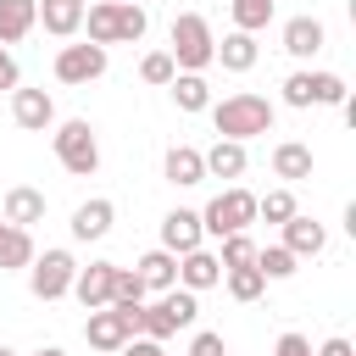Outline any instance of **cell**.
Returning a JSON list of instances; mask_svg holds the SVG:
<instances>
[{
    "mask_svg": "<svg viewBox=\"0 0 356 356\" xmlns=\"http://www.w3.org/2000/svg\"><path fill=\"white\" fill-rule=\"evenodd\" d=\"M206 111H211L217 139H239V145L256 139V134H273V117H278V106L267 95H250V89H239V95H228V100H217Z\"/></svg>",
    "mask_w": 356,
    "mask_h": 356,
    "instance_id": "obj_1",
    "label": "cell"
},
{
    "mask_svg": "<svg viewBox=\"0 0 356 356\" xmlns=\"http://www.w3.org/2000/svg\"><path fill=\"white\" fill-rule=\"evenodd\" d=\"M83 28H89V44H139L150 17L134 0H100V6H83Z\"/></svg>",
    "mask_w": 356,
    "mask_h": 356,
    "instance_id": "obj_2",
    "label": "cell"
},
{
    "mask_svg": "<svg viewBox=\"0 0 356 356\" xmlns=\"http://www.w3.org/2000/svg\"><path fill=\"white\" fill-rule=\"evenodd\" d=\"M211 50H217L211 22H206L200 11H178V17H172V44H167L172 67H178V72H206V67H211Z\"/></svg>",
    "mask_w": 356,
    "mask_h": 356,
    "instance_id": "obj_3",
    "label": "cell"
},
{
    "mask_svg": "<svg viewBox=\"0 0 356 356\" xmlns=\"http://www.w3.org/2000/svg\"><path fill=\"white\" fill-rule=\"evenodd\" d=\"M195 317H200L195 289L172 284V289H161L156 306H139V334H145V339H172L178 328H195Z\"/></svg>",
    "mask_w": 356,
    "mask_h": 356,
    "instance_id": "obj_4",
    "label": "cell"
},
{
    "mask_svg": "<svg viewBox=\"0 0 356 356\" xmlns=\"http://www.w3.org/2000/svg\"><path fill=\"white\" fill-rule=\"evenodd\" d=\"M50 145H56V161H61L72 178H89V172L100 167V139H95L89 117H67V122H56Z\"/></svg>",
    "mask_w": 356,
    "mask_h": 356,
    "instance_id": "obj_5",
    "label": "cell"
},
{
    "mask_svg": "<svg viewBox=\"0 0 356 356\" xmlns=\"http://www.w3.org/2000/svg\"><path fill=\"white\" fill-rule=\"evenodd\" d=\"M250 222H256V195L239 189V184H228L222 195H211L206 211H200V228H206L211 239H222V234H245Z\"/></svg>",
    "mask_w": 356,
    "mask_h": 356,
    "instance_id": "obj_6",
    "label": "cell"
},
{
    "mask_svg": "<svg viewBox=\"0 0 356 356\" xmlns=\"http://www.w3.org/2000/svg\"><path fill=\"white\" fill-rule=\"evenodd\" d=\"M345 78L339 72H312V67H300V72H289L284 78V106H295V111H312V106H345Z\"/></svg>",
    "mask_w": 356,
    "mask_h": 356,
    "instance_id": "obj_7",
    "label": "cell"
},
{
    "mask_svg": "<svg viewBox=\"0 0 356 356\" xmlns=\"http://www.w3.org/2000/svg\"><path fill=\"white\" fill-rule=\"evenodd\" d=\"M134 334H139V312L95 306V312L83 317V339H89V350H100V356H117V350H122Z\"/></svg>",
    "mask_w": 356,
    "mask_h": 356,
    "instance_id": "obj_8",
    "label": "cell"
},
{
    "mask_svg": "<svg viewBox=\"0 0 356 356\" xmlns=\"http://www.w3.org/2000/svg\"><path fill=\"white\" fill-rule=\"evenodd\" d=\"M72 273H78V261H72V250H33V261H28V289H33V300H61L67 289H72Z\"/></svg>",
    "mask_w": 356,
    "mask_h": 356,
    "instance_id": "obj_9",
    "label": "cell"
},
{
    "mask_svg": "<svg viewBox=\"0 0 356 356\" xmlns=\"http://www.w3.org/2000/svg\"><path fill=\"white\" fill-rule=\"evenodd\" d=\"M106 61H111L106 44H89V39H83V44H61V50H56V78H61V83H95V78L106 72Z\"/></svg>",
    "mask_w": 356,
    "mask_h": 356,
    "instance_id": "obj_10",
    "label": "cell"
},
{
    "mask_svg": "<svg viewBox=\"0 0 356 356\" xmlns=\"http://www.w3.org/2000/svg\"><path fill=\"white\" fill-rule=\"evenodd\" d=\"M11 122L22 128V134H44V128H56V100L44 95V89H11Z\"/></svg>",
    "mask_w": 356,
    "mask_h": 356,
    "instance_id": "obj_11",
    "label": "cell"
},
{
    "mask_svg": "<svg viewBox=\"0 0 356 356\" xmlns=\"http://www.w3.org/2000/svg\"><path fill=\"white\" fill-rule=\"evenodd\" d=\"M111 273H117V261H89V267H78V273H72V289H67V295H78V306H83V312L111 306Z\"/></svg>",
    "mask_w": 356,
    "mask_h": 356,
    "instance_id": "obj_12",
    "label": "cell"
},
{
    "mask_svg": "<svg viewBox=\"0 0 356 356\" xmlns=\"http://www.w3.org/2000/svg\"><path fill=\"white\" fill-rule=\"evenodd\" d=\"M200 239H206V228H200V211H189V206H172V211L161 217V250L184 256V250H195Z\"/></svg>",
    "mask_w": 356,
    "mask_h": 356,
    "instance_id": "obj_13",
    "label": "cell"
},
{
    "mask_svg": "<svg viewBox=\"0 0 356 356\" xmlns=\"http://www.w3.org/2000/svg\"><path fill=\"white\" fill-rule=\"evenodd\" d=\"M111 222H117V206H111L106 195H95V200H83V206L72 211V222H67V228H72V239H78V245H89V239H106V234H111Z\"/></svg>",
    "mask_w": 356,
    "mask_h": 356,
    "instance_id": "obj_14",
    "label": "cell"
},
{
    "mask_svg": "<svg viewBox=\"0 0 356 356\" xmlns=\"http://www.w3.org/2000/svg\"><path fill=\"white\" fill-rule=\"evenodd\" d=\"M284 228V250L295 256V261H306V256H323V245H328V228L317 222V217H289V222H278Z\"/></svg>",
    "mask_w": 356,
    "mask_h": 356,
    "instance_id": "obj_15",
    "label": "cell"
},
{
    "mask_svg": "<svg viewBox=\"0 0 356 356\" xmlns=\"http://www.w3.org/2000/svg\"><path fill=\"white\" fill-rule=\"evenodd\" d=\"M178 284L184 289H211V284H222V261H217V250H206V245H195V250H184L178 256Z\"/></svg>",
    "mask_w": 356,
    "mask_h": 356,
    "instance_id": "obj_16",
    "label": "cell"
},
{
    "mask_svg": "<svg viewBox=\"0 0 356 356\" xmlns=\"http://www.w3.org/2000/svg\"><path fill=\"white\" fill-rule=\"evenodd\" d=\"M323 44H328V28H323L317 17H289V22H284V50H289L295 61H312Z\"/></svg>",
    "mask_w": 356,
    "mask_h": 356,
    "instance_id": "obj_17",
    "label": "cell"
},
{
    "mask_svg": "<svg viewBox=\"0 0 356 356\" xmlns=\"http://www.w3.org/2000/svg\"><path fill=\"white\" fill-rule=\"evenodd\" d=\"M0 217H6V222H17V228H33V222H44V189H33V184H17V189H6V200H0Z\"/></svg>",
    "mask_w": 356,
    "mask_h": 356,
    "instance_id": "obj_18",
    "label": "cell"
},
{
    "mask_svg": "<svg viewBox=\"0 0 356 356\" xmlns=\"http://www.w3.org/2000/svg\"><path fill=\"white\" fill-rule=\"evenodd\" d=\"M200 161H206V178H245V167H250V156H245V145L239 139H217L211 150H200Z\"/></svg>",
    "mask_w": 356,
    "mask_h": 356,
    "instance_id": "obj_19",
    "label": "cell"
},
{
    "mask_svg": "<svg viewBox=\"0 0 356 356\" xmlns=\"http://www.w3.org/2000/svg\"><path fill=\"white\" fill-rule=\"evenodd\" d=\"M39 28L50 39H72L83 28V0H39Z\"/></svg>",
    "mask_w": 356,
    "mask_h": 356,
    "instance_id": "obj_20",
    "label": "cell"
},
{
    "mask_svg": "<svg viewBox=\"0 0 356 356\" xmlns=\"http://www.w3.org/2000/svg\"><path fill=\"white\" fill-rule=\"evenodd\" d=\"M256 56H261V44H256V33H222L217 39V50H211V61H222L228 72H250L256 67Z\"/></svg>",
    "mask_w": 356,
    "mask_h": 356,
    "instance_id": "obj_21",
    "label": "cell"
},
{
    "mask_svg": "<svg viewBox=\"0 0 356 356\" xmlns=\"http://www.w3.org/2000/svg\"><path fill=\"white\" fill-rule=\"evenodd\" d=\"M161 172H167V184H178V189L206 184V161H200V150H195V145H172V150L161 156Z\"/></svg>",
    "mask_w": 356,
    "mask_h": 356,
    "instance_id": "obj_22",
    "label": "cell"
},
{
    "mask_svg": "<svg viewBox=\"0 0 356 356\" xmlns=\"http://www.w3.org/2000/svg\"><path fill=\"white\" fill-rule=\"evenodd\" d=\"M39 28V0H0V44H17Z\"/></svg>",
    "mask_w": 356,
    "mask_h": 356,
    "instance_id": "obj_23",
    "label": "cell"
},
{
    "mask_svg": "<svg viewBox=\"0 0 356 356\" xmlns=\"http://www.w3.org/2000/svg\"><path fill=\"white\" fill-rule=\"evenodd\" d=\"M134 273H139V284H145V289H156V295H161V289H172V284H178V256H172V250H145V256L134 261Z\"/></svg>",
    "mask_w": 356,
    "mask_h": 356,
    "instance_id": "obj_24",
    "label": "cell"
},
{
    "mask_svg": "<svg viewBox=\"0 0 356 356\" xmlns=\"http://www.w3.org/2000/svg\"><path fill=\"white\" fill-rule=\"evenodd\" d=\"M28 261H33V234L0 217V273H17V267H28Z\"/></svg>",
    "mask_w": 356,
    "mask_h": 356,
    "instance_id": "obj_25",
    "label": "cell"
},
{
    "mask_svg": "<svg viewBox=\"0 0 356 356\" xmlns=\"http://www.w3.org/2000/svg\"><path fill=\"white\" fill-rule=\"evenodd\" d=\"M167 89H172V106H178V111H206V106H211V83H206L200 72H172Z\"/></svg>",
    "mask_w": 356,
    "mask_h": 356,
    "instance_id": "obj_26",
    "label": "cell"
},
{
    "mask_svg": "<svg viewBox=\"0 0 356 356\" xmlns=\"http://www.w3.org/2000/svg\"><path fill=\"white\" fill-rule=\"evenodd\" d=\"M273 172L278 178H312V145H300V139H284L278 150H273Z\"/></svg>",
    "mask_w": 356,
    "mask_h": 356,
    "instance_id": "obj_27",
    "label": "cell"
},
{
    "mask_svg": "<svg viewBox=\"0 0 356 356\" xmlns=\"http://www.w3.org/2000/svg\"><path fill=\"white\" fill-rule=\"evenodd\" d=\"M273 11H278V0H228V17L239 33H261L273 22Z\"/></svg>",
    "mask_w": 356,
    "mask_h": 356,
    "instance_id": "obj_28",
    "label": "cell"
},
{
    "mask_svg": "<svg viewBox=\"0 0 356 356\" xmlns=\"http://www.w3.org/2000/svg\"><path fill=\"white\" fill-rule=\"evenodd\" d=\"M222 284H228L234 300H261V295H267V278L256 273V261H245V267H222Z\"/></svg>",
    "mask_w": 356,
    "mask_h": 356,
    "instance_id": "obj_29",
    "label": "cell"
},
{
    "mask_svg": "<svg viewBox=\"0 0 356 356\" xmlns=\"http://www.w3.org/2000/svg\"><path fill=\"white\" fill-rule=\"evenodd\" d=\"M145 295H150V289L139 284V273H134V267H117V273H111V306H117V312H139V306H145Z\"/></svg>",
    "mask_w": 356,
    "mask_h": 356,
    "instance_id": "obj_30",
    "label": "cell"
},
{
    "mask_svg": "<svg viewBox=\"0 0 356 356\" xmlns=\"http://www.w3.org/2000/svg\"><path fill=\"white\" fill-rule=\"evenodd\" d=\"M295 211H300V206H295L289 189H267V195H256V222H273V228H278V222H289Z\"/></svg>",
    "mask_w": 356,
    "mask_h": 356,
    "instance_id": "obj_31",
    "label": "cell"
},
{
    "mask_svg": "<svg viewBox=\"0 0 356 356\" xmlns=\"http://www.w3.org/2000/svg\"><path fill=\"white\" fill-rule=\"evenodd\" d=\"M295 267H300V261H295L284 245H267V250L256 245V273H261L267 284H278V278H295Z\"/></svg>",
    "mask_w": 356,
    "mask_h": 356,
    "instance_id": "obj_32",
    "label": "cell"
},
{
    "mask_svg": "<svg viewBox=\"0 0 356 356\" xmlns=\"http://www.w3.org/2000/svg\"><path fill=\"white\" fill-rule=\"evenodd\" d=\"M217 261H222V267H245V261H256V239H250V228H245V234H222Z\"/></svg>",
    "mask_w": 356,
    "mask_h": 356,
    "instance_id": "obj_33",
    "label": "cell"
},
{
    "mask_svg": "<svg viewBox=\"0 0 356 356\" xmlns=\"http://www.w3.org/2000/svg\"><path fill=\"white\" fill-rule=\"evenodd\" d=\"M172 72H178V67H172V56H167V50H150V56L139 61V78H145V83H156V89H167V83H172Z\"/></svg>",
    "mask_w": 356,
    "mask_h": 356,
    "instance_id": "obj_34",
    "label": "cell"
},
{
    "mask_svg": "<svg viewBox=\"0 0 356 356\" xmlns=\"http://www.w3.org/2000/svg\"><path fill=\"white\" fill-rule=\"evenodd\" d=\"M273 356H312V339L289 328V334H278V345H273Z\"/></svg>",
    "mask_w": 356,
    "mask_h": 356,
    "instance_id": "obj_35",
    "label": "cell"
},
{
    "mask_svg": "<svg viewBox=\"0 0 356 356\" xmlns=\"http://www.w3.org/2000/svg\"><path fill=\"white\" fill-rule=\"evenodd\" d=\"M189 356H228V350H222V334L200 328V334H195V345H189Z\"/></svg>",
    "mask_w": 356,
    "mask_h": 356,
    "instance_id": "obj_36",
    "label": "cell"
},
{
    "mask_svg": "<svg viewBox=\"0 0 356 356\" xmlns=\"http://www.w3.org/2000/svg\"><path fill=\"white\" fill-rule=\"evenodd\" d=\"M117 356H167V350H161V339H145V334H134V339H128Z\"/></svg>",
    "mask_w": 356,
    "mask_h": 356,
    "instance_id": "obj_37",
    "label": "cell"
},
{
    "mask_svg": "<svg viewBox=\"0 0 356 356\" xmlns=\"http://www.w3.org/2000/svg\"><path fill=\"white\" fill-rule=\"evenodd\" d=\"M17 83H22V72H17V56L0 44V89H17Z\"/></svg>",
    "mask_w": 356,
    "mask_h": 356,
    "instance_id": "obj_38",
    "label": "cell"
},
{
    "mask_svg": "<svg viewBox=\"0 0 356 356\" xmlns=\"http://www.w3.org/2000/svg\"><path fill=\"white\" fill-rule=\"evenodd\" d=\"M312 356H356V345H350L345 334H334V339H323V345H317Z\"/></svg>",
    "mask_w": 356,
    "mask_h": 356,
    "instance_id": "obj_39",
    "label": "cell"
},
{
    "mask_svg": "<svg viewBox=\"0 0 356 356\" xmlns=\"http://www.w3.org/2000/svg\"><path fill=\"white\" fill-rule=\"evenodd\" d=\"M33 356H67V350H61V345H39Z\"/></svg>",
    "mask_w": 356,
    "mask_h": 356,
    "instance_id": "obj_40",
    "label": "cell"
},
{
    "mask_svg": "<svg viewBox=\"0 0 356 356\" xmlns=\"http://www.w3.org/2000/svg\"><path fill=\"white\" fill-rule=\"evenodd\" d=\"M0 356H17V350H11V345H0Z\"/></svg>",
    "mask_w": 356,
    "mask_h": 356,
    "instance_id": "obj_41",
    "label": "cell"
},
{
    "mask_svg": "<svg viewBox=\"0 0 356 356\" xmlns=\"http://www.w3.org/2000/svg\"><path fill=\"white\" fill-rule=\"evenodd\" d=\"M134 6H145V0H134Z\"/></svg>",
    "mask_w": 356,
    "mask_h": 356,
    "instance_id": "obj_42",
    "label": "cell"
}]
</instances>
